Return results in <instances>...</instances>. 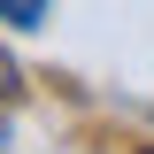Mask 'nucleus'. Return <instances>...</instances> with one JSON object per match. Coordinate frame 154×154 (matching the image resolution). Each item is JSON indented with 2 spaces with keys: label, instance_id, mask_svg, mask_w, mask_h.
<instances>
[{
  "label": "nucleus",
  "instance_id": "nucleus-1",
  "mask_svg": "<svg viewBox=\"0 0 154 154\" xmlns=\"http://www.w3.org/2000/svg\"><path fill=\"white\" fill-rule=\"evenodd\" d=\"M54 0H0V23H16V31H38Z\"/></svg>",
  "mask_w": 154,
  "mask_h": 154
},
{
  "label": "nucleus",
  "instance_id": "nucleus-2",
  "mask_svg": "<svg viewBox=\"0 0 154 154\" xmlns=\"http://www.w3.org/2000/svg\"><path fill=\"white\" fill-rule=\"evenodd\" d=\"M146 154H154V146H146Z\"/></svg>",
  "mask_w": 154,
  "mask_h": 154
}]
</instances>
